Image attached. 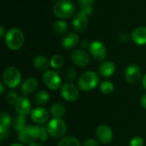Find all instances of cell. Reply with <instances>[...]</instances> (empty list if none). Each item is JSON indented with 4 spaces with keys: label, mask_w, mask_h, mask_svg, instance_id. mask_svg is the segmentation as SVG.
Returning a JSON list of instances; mask_svg holds the SVG:
<instances>
[{
    "label": "cell",
    "mask_w": 146,
    "mask_h": 146,
    "mask_svg": "<svg viewBox=\"0 0 146 146\" xmlns=\"http://www.w3.org/2000/svg\"><path fill=\"white\" fill-rule=\"evenodd\" d=\"M25 41V37L22 31L17 27H12L4 36V43L6 46L11 50H20Z\"/></svg>",
    "instance_id": "cell-1"
},
{
    "label": "cell",
    "mask_w": 146,
    "mask_h": 146,
    "mask_svg": "<svg viewBox=\"0 0 146 146\" xmlns=\"http://www.w3.org/2000/svg\"><path fill=\"white\" fill-rule=\"evenodd\" d=\"M76 8L71 0L57 1L53 7L54 15L60 19H68L73 16L75 13Z\"/></svg>",
    "instance_id": "cell-2"
},
{
    "label": "cell",
    "mask_w": 146,
    "mask_h": 146,
    "mask_svg": "<svg viewBox=\"0 0 146 146\" xmlns=\"http://www.w3.org/2000/svg\"><path fill=\"white\" fill-rule=\"evenodd\" d=\"M98 75L93 71H86L83 73L78 80L79 88L84 92H89L96 88L98 85Z\"/></svg>",
    "instance_id": "cell-3"
},
{
    "label": "cell",
    "mask_w": 146,
    "mask_h": 146,
    "mask_svg": "<svg viewBox=\"0 0 146 146\" xmlns=\"http://www.w3.org/2000/svg\"><path fill=\"white\" fill-rule=\"evenodd\" d=\"M41 127L27 126L23 130L18 133V139L23 144H32L37 139H39Z\"/></svg>",
    "instance_id": "cell-4"
},
{
    "label": "cell",
    "mask_w": 146,
    "mask_h": 146,
    "mask_svg": "<svg viewBox=\"0 0 146 146\" xmlns=\"http://www.w3.org/2000/svg\"><path fill=\"white\" fill-rule=\"evenodd\" d=\"M46 127L49 135L55 139H60L63 137L67 132V125L61 118L51 119L49 121Z\"/></svg>",
    "instance_id": "cell-5"
},
{
    "label": "cell",
    "mask_w": 146,
    "mask_h": 146,
    "mask_svg": "<svg viewBox=\"0 0 146 146\" xmlns=\"http://www.w3.org/2000/svg\"><path fill=\"white\" fill-rule=\"evenodd\" d=\"M3 83L9 88L17 87L21 81V74L20 70L15 67H9L3 73Z\"/></svg>",
    "instance_id": "cell-6"
},
{
    "label": "cell",
    "mask_w": 146,
    "mask_h": 146,
    "mask_svg": "<svg viewBox=\"0 0 146 146\" xmlns=\"http://www.w3.org/2000/svg\"><path fill=\"white\" fill-rule=\"evenodd\" d=\"M43 81L44 85L50 90H58L62 86L60 75L54 70L45 71L43 75Z\"/></svg>",
    "instance_id": "cell-7"
},
{
    "label": "cell",
    "mask_w": 146,
    "mask_h": 146,
    "mask_svg": "<svg viewBox=\"0 0 146 146\" xmlns=\"http://www.w3.org/2000/svg\"><path fill=\"white\" fill-rule=\"evenodd\" d=\"M89 52L94 60L98 62H102L106 58L107 50L105 45L99 40H94L90 43Z\"/></svg>",
    "instance_id": "cell-8"
},
{
    "label": "cell",
    "mask_w": 146,
    "mask_h": 146,
    "mask_svg": "<svg viewBox=\"0 0 146 146\" xmlns=\"http://www.w3.org/2000/svg\"><path fill=\"white\" fill-rule=\"evenodd\" d=\"M61 95L66 101L74 102L79 97L78 87L72 82H66L61 86Z\"/></svg>",
    "instance_id": "cell-9"
},
{
    "label": "cell",
    "mask_w": 146,
    "mask_h": 146,
    "mask_svg": "<svg viewBox=\"0 0 146 146\" xmlns=\"http://www.w3.org/2000/svg\"><path fill=\"white\" fill-rule=\"evenodd\" d=\"M142 76V71L139 65L131 64L125 71V79L129 84H136Z\"/></svg>",
    "instance_id": "cell-10"
},
{
    "label": "cell",
    "mask_w": 146,
    "mask_h": 146,
    "mask_svg": "<svg viewBox=\"0 0 146 146\" xmlns=\"http://www.w3.org/2000/svg\"><path fill=\"white\" fill-rule=\"evenodd\" d=\"M13 121L11 120L10 115L3 111L0 116V139L1 141L6 139L9 135V127L12 125Z\"/></svg>",
    "instance_id": "cell-11"
},
{
    "label": "cell",
    "mask_w": 146,
    "mask_h": 146,
    "mask_svg": "<svg viewBox=\"0 0 146 146\" xmlns=\"http://www.w3.org/2000/svg\"><path fill=\"white\" fill-rule=\"evenodd\" d=\"M30 115L32 121L38 125H43L49 120V113L47 110L43 107H36L33 109Z\"/></svg>",
    "instance_id": "cell-12"
},
{
    "label": "cell",
    "mask_w": 146,
    "mask_h": 146,
    "mask_svg": "<svg viewBox=\"0 0 146 146\" xmlns=\"http://www.w3.org/2000/svg\"><path fill=\"white\" fill-rule=\"evenodd\" d=\"M71 60L78 67H86L90 62V57L86 50L83 49H77L73 51Z\"/></svg>",
    "instance_id": "cell-13"
},
{
    "label": "cell",
    "mask_w": 146,
    "mask_h": 146,
    "mask_svg": "<svg viewBox=\"0 0 146 146\" xmlns=\"http://www.w3.org/2000/svg\"><path fill=\"white\" fill-rule=\"evenodd\" d=\"M98 139L104 145L110 144L113 139V132L107 125H100L96 131Z\"/></svg>",
    "instance_id": "cell-14"
},
{
    "label": "cell",
    "mask_w": 146,
    "mask_h": 146,
    "mask_svg": "<svg viewBox=\"0 0 146 146\" xmlns=\"http://www.w3.org/2000/svg\"><path fill=\"white\" fill-rule=\"evenodd\" d=\"M73 27L75 31L81 33L84 32L88 26V15L83 13L82 11L78 12L75 14L73 19Z\"/></svg>",
    "instance_id": "cell-15"
},
{
    "label": "cell",
    "mask_w": 146,
    "mask_h": 146,
    "mask_svg": "<svg viewBox=\"0 0 146 146\" xmlns=\"http://www.w3.org/2000/svg\"><path fill=\"white\" fill-rule=\"evenodd\" d=\"M15 108L16 112L19 115H27L32 111L31 102L26 96L20 97L17 103L15 105Z\"/></svg>",
    "instance_id": "cell-16"
},
{
    "label": "cell",
    "mask_w": 146,
    "mask_h": 146,
    "mask_svg": "<svg viewBox=\"0 0 146 146\" xmlns=\"http://www.w3.org/2000/svg\"><path fill=\"white\" fill-rule=\"evenodd\" d=\"M79 35L75 33H68L63 36L62 39V46L64 50H69L74 49L79 43Z\"/></svg>",
    "instance_id": "cell-17"
},
{
    "label": "cell",
    "mask_w": 146,
    "mask_h": 146,
    "mask_svg": "<svg viewBox=\"0 0 146 146\" xmlns=\"http://www.w3.org/2000/svg\"><path fill=\"white\" fill-rule=\"evenodd\" d=\"M132 40L138 45L146 44V27H139L131 33Z\"/></svg>",
    "instance_id": "cell-18"
},
{
    "label": "cell",
    "mask_w": 146,
    "mask_h": 146,
    "mask_svg": "<svg viewBox=\"0 0 146 146\" xmlns=\"http://www.w3.org/2000/svg\"><path fill=\"white\" fill-rule=\"evenodd\" d=\"M38 86V82L34 78H28L25 80L21 85V91L23 96H27V94H31L37 90Z\"/></svg>",
    "instance_id": "cell-19"
},
{
    "label": "cell",
    "mask_w": 146,
    "mask_h": 146,
    "mask_svg": "<svg viewBox=\"0 0 146 146\" xmlns=\"http://www.w3.org/2000/svg\"><path fill=\"white\" fill-rule=\"evenodd\" d=\"M115 69H116V67L113 62L105 61L100 64V66L98 68V72L102 77L108 78V77L112 76L115 74Z\"/></svg>",
    "instance_id": "cell-20"
},
{
    "label": "cell",
    "mask_w": 146,
    "mask_h": 146,
    "mask_svg": "<svg viewBox=\"0 0 146 146\" xmlns=\"http://www.w3.org/2000/svg\"><path fill=\"white\" fill-rule=\"evenodd\" d=\"M33 67L38 71H47L50 65V61L43 55L36 56L33 60Z\"/></svg>",
    "instance_id": "cell-21"
},
{
    "label": "cell",
    "mask_w": 146,
    "mask_h": 146,
    "mask_svg": "<svg viewBox=\"0 0 146 146\" xmlns=\"http://www.w3.org/2000/svg\"><path fill=\"white\" fill-rule=\"evenodd\" d=\"M80 7V11L87 15H91L93 12V4L95 0H77Z\"/></svg>",
    "instance_id": "cell-22"
},
{
    "label": "cell",
    "mask_w": 146,
    "mask_h": 146,
    "mask_svg": "<svg viewBox=\"0 0 146 146\" xmlns=\"http://www.w3.org/2000/svg\"><path fill=\"white\" fill-rule=\"evenodd\" d=\"M66 111L65 106L62 103H56L50 107V114L54 118H61L64 115Z\"/></svg>",
    "instance_id": "cell-23"
},
{
    "label": "cell",
    "mask_w": 146,
    "mask_h": 146,
    "mask_svg": "<svg viewBox=\"0 0 146 146\" xmlns=\"http://www.w3.org/2000/svg\"><path fill=\"white\" fill-rule=\"evenodd\" d=\"M52 28H53V32L56 34L61 35V34H64L68 31V23L65 21H63V20H58V21H56L53 23Z\"/></svg>",
    "instance_id": "cell-24"
},
{
    "label": "cell",
    "mask_w": 146,
    "mask_h": 146,
    "mask_svg": "<svg viewBox=\"0 0 146 146\" xmlns=\"http://www.w3.org/2000/svg\"><path fill=\"white\" fill-rule=\"evenodd\" d=\"M50 99V94L44 90H41L35 94L34 101L37 105H44L48 103Z\"/></svg>",
    "instance_id": "cell-25"
},
{
    "label": "cell",
    "mask_w": 146,
    "mask_h": 146,
    "mask_svg": "<svg viewBox=\"0 0 146 146\" xmlns=\"http://www.w3.org/2000/svg\"><path fill=\"white\" fill-rule=\"evenodd\" d=\"M13 127L15 128V131L17 132H21V130H23L27 126V119L25 117V115H18L13 121Z\"/></svg>",
    "instance_id": "cell-26"
},
{
    "label": "cell",
    "mask_w": 146,
    "mask_h": 146,
    "mask_svg": "<svg viewBox=\"0 0 146 146\" xmlns=\"http://www.w3.org/2000/svg\"><path fill=\"white\" fill-rule=\"evenodd\" d=\"M57 146H81L79 139L74 136H66L62 138Z\"/></svg>",
    "instance_id": "cell-27"
},
{
    "label": "cell",
    "mask_w": 146,
    "mask_h": 146,
    "mask_svg": "<svg viewBox=\"0 0 146 146\" xmlns=\"http://www.w3.org/2000/svg\"><path fill=\"white\" fill-rule=\"evenodd\" d=\"M64 62V59L60 55H54L50 60V65L52 68L58 69L62 67Z\"/></svg>",
    "instance_id": "cell-28"
},
{
    "label": "cell",
    "mask_w": 146,
    "mask_h": 146,
    "mask_svg": "<svg viewBox=\"0 0 146 146\" xmlns=\"http://www.w3.org/2000/svg\"><path fill=\"white\" fill-rule=\"evenodd\" d=\"M114 85L111 81L110 80H104L101 83L100 85V90L101 92L105 94V95H109V94H111L113 92H114Z\"/></svg>",
    "instance_id": "cell-29"
},
{
    "label": "cell",
    "mask_w": 146,
    "mask_h": 146,
    "mask_svg": "<svg viewBox=\"0 0 146 146\" xmlns=\"http://www.w3.org/2000/svg\"><path fill=\"white\" fill-rule=\"evenodd\" d=\"M19 98H20L19 95L17 94V92L14 91H9L5 97V100L9 105H15Z\"/></svg>",
    "instance_id": "cell-30"
},
{
    "label": "cell",
    "mask_w": 146,
    "mask_h": 146,
    "mask_svg": "<svg viewBox=\"0 0 146 146\" xmlns=\"http://www.w3.org/2000/svg\"><path fill=\"white\" fill-rule=\"evenodd\" d=\"M65 77L68 80H74L76 78V70L74 68H68L65 71Z\"/></svg>",
    "instance_id": "cell-31"
},
{
    "label": "cell",
    "mask_w": 146,
    "mask_h": 146,
    "mask_svg": "<svg viewBox=\"0 0 146 146\" xmlns=\"http://www.w3.org/2000/svg\"><path fill=\"white\" fill-rule=\"evenodd\" d=\"M144 145V139L140 136H135L133 137L130 143L129 146H143Z\"/></svg>",
    "instance_id": "cell-32"
},
{
    "label": "cell",
    "mask_w": 146,
    "mask_h": 146,
    "mask_svg": "<svg viewBox=\"0 0 146 146\" xmlns=\"http://www.w3.org/2000/svg\"><path fill=\"white\" fill-rule=\"evenodd\" d=\"M48 131H47V127L44 126H41V132H40V137L39 139L43 142L46 141L48 139Z\"/></svg>",
    "instance_id": "cell-33"
},
{
    "label": "cell",
    "mask_w": 146,
    "mask_h": 146,
    "mask_svg": "<svg viewBox=\"0 0 146 146\" xmlns=\"http://www.w3.org/2000/svg\"><path fill=\"white\" fill-rule=\"evenodd\" d=\"M83 146H98V142L95 139H88L85 141Z\"/></svg>",
    "instance_id": "cell-34"
},
{
    "label": "cell",
    "mask_w": 146,
    "mask_h": 146,
    "mask_svg": "<svg viewBox=\"0 0 146 146\" xmlns=\"http://www.w3.org/2000/svg\"><path fill=\"white\" fill-rule=\"evenodd\" d=\"M130 38V35L127 33H121L119 36V39L121 42H123V43H126L129 40Z\"/></svg>",
    "instance_id": "cell-35"
},
{
    "label": "cell",
    "mask_w": 146,
    "mask_h": 146,
    "mask_svg": "<svg viewBox=\"0 0 146 146\" xmlns=\"http://www.w3.org/2000/svg\"><path fill=\"white\" fill-rule=\"evenodd\" d=\"M81 47L83 48V49H86V48H89V46H90V44H89V42L87 41V40H83L82 42H81Z\"/></svg>",
    "instance_id": "cell-36"
},
{
    "label": "cell",
    "mask_w": 146,
    "mask_h": 146,
    "mask_svg": "<svg viewBox=\"0 0 146 146\" xmlns=\"http://www.w3.org/2000/svg\"><path fill=\"white\" fill-rule=\"evenodd\" d=\"M141 105L143 108H145L146 110V94L143 95L141 98Z\"/></svg>",
    "instance_id": "cell-37"
},
{
    "label": "cell",
    "mask_w": 146,
    "mask_h": 146,
    "mask_svg": "<svg viewBox=\"0 0 146 146\" xmlns=\"http://www.w3.org/2000/svg\"><path fill=\"white\" fill-rule=\"evenodd\" d=\"M5 34H6V33H5V31H4V27H3V26L0 27V37H1V38H4Z\"/></svg>",
    "instance_id": "cell-38"
},
{
    "label": "cell",
    "mask_w": 146,
    "mask_h": 146,
    "mask_svg": "<svg viewBox=\"0 0 146 146\" xmlns=\"http://www.w3.org/2000/svg\"><path fill=\"white\" fill-rule=\"evenodd\" d=\"M142 84H143L144 88L146 90V74L144 75V78H143V80H142Z\"/></svg>",
    "instance_id": "cell-39"
},
{
    "label": "cell",
    "mask_w": 146,
    "mask_h": 146,
    "mask_svg": "<svg viewBox=\"0 0 146 146\" xmlns=\"http://www.w3.org/2000/svg\"><path fill=\"white\" fill-rule=\"evenodd\" d=\"M0 88H1L0 93L3 94V93L4 92V87H3V83H0Z\"/></svg>",
    "instance_id": "cell-40"
},
{
    "label": "cell",
    "mask_w": 146,
    "mask_h": 146,
    "mask_svg": "<svg viewBox=\"0 0 146 146\" xmlns=\"http://www.w3.org/2000/svg\"><path fill=\"white\" fill-rule=\"evenodd\" d=\"M29 146H43L42 145H40V144H38V143H32V144H30Z\"/></svg>",
    "instance_id": "cell-41"
},
{
    "label": "cell",
    "mask_w": 146,
    "mask_h": 146,
    "mask_svg": "<svg viewBox=\"0 0 146 146\" xmlns=\"http://www.w3.org/2000/svg\"><path fill=\"white\" fill-rule=\"evenodd\" d=\"M9 146H24L22 144H20V143H14V144H12L11 145Z\"/></svg>",
    "instance_id": "cell-42"
},
{
    "label": "cell",
    "mask_w": 146,
    "mask_h": 146,
    "mask_svg": "<svg viewBox=\"0 0 146 146\" xmlns=\"http://www.w3.org/2000/svg\"><path fill=\"white\" fill-rule=\"evenodd\" d=\"M54 1H60V0H54Z\"/></svg>",
    "instance_id": "cell-43"
}]
</instances>
